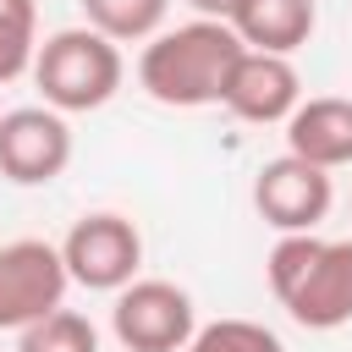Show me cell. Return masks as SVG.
Segmentation results:
<instances>
[{
    "mask_svg": "<svg viewBox=\"0 0 352 352\" xmlns=\"http://www.w3.org/2000/svg\"><path fill=\"white\" fill-rule=\"evenodd\" d=\"M242 50L248 44L231 33V22L192 16L182 28H160L143 44V55H138V88L154 104H170V110L220 104L226 77H231V66H236Z\"/></svg>",
    "mask_w": 352,
    "mask_h": 352,
    "instance_id": "1",
    "label": "cell"
},
{
    "mask_svg": "<svg viewBox=\"0 0 352 352\" xmlns=\"http://www.w3.org/2000/svg\"><path fill=\"white\" fill-rule=\"evenodd\" d=\"M275 302L302 330H341L352 319V236L319 242L314 231L280 236L264 258Z\"/></svg>",
    "mask_w": 352,
    "mask_h": 352,
    "instance_id": "2",
    "label": "cell"
},
{
    "mask_svg": "<svg viewBox=\"0 0 352 352\" xmlns=\"http://www.w3.org/2000/svg\"><path fill=\"white\" fill-rule=\"evenodd\" d=\"M126 66H121V50L116 38L94 33V28H60L38 44V60H33V82L44 94L50 110L60 116H82V110H99L116 99Z\"/></svg>",
    "mask_w": 352,
    "mask_h": 352,
    "instance_id": "3",
    "label": "cell"
},
{
    "mask_svg": "<svg viewBox=\"0 0 352 352\" xmlns=\"http://www.w3.org/2000/svg\"><path fill=\"white\" fill-rule=\"evenodd\" d=\"M66 258L55 242L38 236H16L0 248V330H28L38 319H50L55 308H66Z\"/></svg>",
    "mask_w": 352,
    "mask_h": 352,
    "instance_id": "4",
    "label": "cell"
},
{
    "mask_svg": "<svg viewBox=\"0 0 352 352\" xmlns=\"http://www.w3.org/2000/svg\"><path fill=\"white\" fill-rule=\"evenodd\" d=\"M110 330L126 352H187V341L198 336V314L176 280H132L116 292Z\"/></svg>",
    "mask_w": 352,
    "mask_h": 352,
    "instance_id": "5",
    "label": "cell"
},
{
    "mask_svg": "<svg viewBox=\"0 0 352 352\" xmlns=\"http://www.w3.org/2000/svg\"><path fill=\"white\" fill-rule=\"evenodd\" d=\"M60 258H66V275L88 292H121L138 280V264H143V236L126 214L116 209H99V214H82L66 242H60Z\"/></svg>",
    "mask_w": 352,
    "mask_h": 352,
    "instance_id": "6",
    "label": "cell"
},
{
    "mask_svg": "<svg viewBox=\"0 0 352 352\" xmlns=\"http://www.w3.org/2000/svg\"><path fill=\"white\" fill-rule=\"evenodd\" d=\"M72 165V126L50 104H22L0 116V176L16 187H50Z\"/></svg>",
    "mask_w": 352,
    "mask_h": 352,
    "instance_id": "7",
    "label": "cell"
},
{
    "mask_svg": "<svg viewBox=\"0 0 352 352\" xmlns=\"http://www.w3.org/2000/svg\"><path fill=\"white\" fill-rule=\"evenodd\" d=\"M336 204V187H330V170L297 160V154H280L270 165H258L253 176V209L264 214V226H275L280 236H297V231H314Z\"/></svg>",
    "mask_w": 352,
    "mask_h": 352,
    "instance_id": "8",
    "label": "cell"
},
{
    "mask_svg": "<svg viewBox=\"0 0 352 352\" xmlns=\"http://www.w3.org/2000/svg\"><path fill=\"white\" fill-rule=\"evenodd\" d=\"M220 104H226L236 121L275 126V121H292V110L302 104V77H297L292 55H258V50H242L236 66H231V77H226Z\"/></svg>",
    "mask_w": 352,
    "mask_h": 352,
    "instance_id": "9",
    "label": "cell"
},
{
    "mask_svg": "<svg viewBox=\"0 0 352 352\" xmlns=\"http://www.w3.org/2000/svg\"><path fill=\"white\" fill-rule=\"evenodd\" d=\"M286 154H297L319 170L352 165V99H341V94L302 99L286 121Z\"/></svg>",
    "mask_w": 352,
    "mask_h": 352,
    "instance_id": "10",
    "label": "cell"
},
{
    "mask_svg": "<svg viewBox=\"0 0 352 352\" xmlns=\"http://www.w3.org/2000/svg\"><path fill=\"white\" fill-rule=\"evenodd\" d=\"M319 28L314 0H242L231 11V33L258 55H297Z\"/></svg>",
    "mask_w": 352,
    "mask_h": 352,
    "instance_id": "11",
    "label": "cell"
},
{
    "mask_svg": "<svg viewBox=\"0 0 352 352\" xmlns=\"http://www.w3.org/2000/svg\"><path fill=\"white\" fill-rule=\"evenodd\" d=\"M165 11H170V0H82L88 28L116 44H148L160 33Z\"/></svg>",
    "mask_w": 352,
    "mask_h": 352,
    "instance_id": "12",
    "label": "cell"
},
{
    "mask_svg": "<svg viewBox=\"0 0 352 352\" xmlns=\"http://www.w3.org/2000/svg\"><path fill=\"white\" fill-rule=\"evenodd\" d=\"M38 60V6L0 0V82H16Z\"/></svg>",
    "mask_w": 352,
    "mask_h": 352,
    "instance_id": "13",
    "label": "cell"
},
{
    "mask_svg": "<svg viewBox=\"0 0 352 352\" xmlns=\"http://www.w3.org/2000/svg\"><path fill=\"white\" fill-rule=\"evenodd\" d=\"M16 352H99V330L82 314L55 308L50 319H38L16 336Z\"/></svg>",
    "mask_w": 352,
    "mask_h": 352,
    "instance_id": "14",
    "label": "cell"
},
{
    "mask_svg": "<svg viewBox=\"0 0 352 352\" xmlns=\"http://www.w3.org/2000/svg\"><path fill=\"white\" fill-rule=\"evenodd\" d=\"M187 352H286V346L275 330H264L253 319H214V324H198Z\"/></svg>",
    "mask_w": 352,
    "mask_h": 352,
    "instance_id": "15",
    "label": "cell"
},
{
    "mask_svg": "<svg viewBox=\"0 0 352 352\" xmlns=\"http://www.w3.org/2000/svg\"><path fill=\"white\" fill-rule=\"evenodd\" d=\"M198 16H209V22H231V11L242 6V0H187Z\"/></svg>",
    "mask_w": 352,
    "mask_h": 352,
    "instance_id": "16",
    "label": "cell"
}]
</instances>
